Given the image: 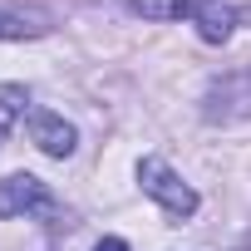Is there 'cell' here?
I'll return each mask as SVG.
<instances>
[{"label": "cell", "mask_w": 251, "mask_h": 251, "mask_svg": "<svg viewBox=\"0 0 251 251\" xmlns=\"http://www.w3.org/2000/svg\"><path fill=\"white\" fill-rule=\"evenodd\" d=\"M94 251H128V241H118V236H103Z\"/></svg>", "instance_id": "cell-9"}, {"label": "cell", "mask_w": 251, "mask_h": 251, "mask_svg": "<svg viewBox=\"0 0 251 251\" xmlns=\"http://www.w3.org/2000/svg\"><path fill=\"white\" fill-rule=\"evenodd\" d=\"M123 5L143 20H197L212 0H123Z\"/></svg>", "instance_id": "cell-5"}, {"label": "cell", "mask_w": 251, "mask_h": 251, "mask_svg": "<svg viewBox=\"0 0 251 251\" xmlns=\"http://www.w3.org/2000/svg\"><path fill=\"white\" fill-rule=\"evenodd\" d=\"M45 15H20V10H0V40H35L45 35Z\"/></svg>", "instance_id": "cell-8"}, {"label": "cell", "mask_w": 251, "mask_h": 251, "mask_svg": "<svg viewBox=\"0 0 251 251\" xmlns=\"http://www.w3.org/2000/svg\"><path fill=\"white\" fill-rule=\"evenodd\" d=\"M25 123H30L35 148H40V153H50V158H69V153L79 148L74 123H64V118H59V113H50V108H30V113H25Z\"/></svg>", "instance_id": "cell-4"}, {"label": "cell", "mask_w": 251, "mask_h": 251, "mask_svg": "<svg viewBox=\"0 0 251 251\" xmlns=\"http://www.w3.org/2000/svg\"><path fill=\"white\" fill-rule=\"evenodd\" d=\"M30 113V94H25V84H0V143L10 138V128Z\"/></svg>", "instance_id": "cell-6"}, {"label": "cell", "mask_w": 251, "mask_h": 251, "mask_svg": "<svg viewBox=\"0 0 251 251\" xmlns=\"http://www.w3.org/2000/svg\"><path fill=\"white\" fill-rule=\"evenodd\" d=\"M231 30H236V15H231L226 5H217V0L197 15V35H202L207 45H226V40H231Z\"/></svg>", "instance_id": "cell-7"}, {"label": "cell", "mask_w": 251, "mask_h": 251, "mask_svg": "<svg viewBox=\"0 0 251 251\" xmlns=\"http://www.w3.org/2000/svg\"><path fill=\"white\" fill-rule=\"evenodd\" d=\"M54 212H59V202L40 177H30V173L0 177V217L15 222V217H54Z\"/></svg>", "instance_id": "cell-2"}, {"label": "cell", "mask_w": 251, "mask_h": 251, "mask_svg": "<svg viewBox=\"0 0 251 251\" xmlns=\"http://www.w3.org/2000/svg\"><path fill=\"white\" fill-rule=\"evenodd\" d=\"M138 187H143L168 217H192V212H197V192H192L163 158H143V163H138Z\"/></svg>", "instance_id": "cell-1"}, {"label": "cell", "mask_w": 251, "mask_h": 251, "mask_svg": "<svg viewBox=\"0 0 251 251\" xmlns=\"http://www.w3.org/2000/svg\"><path fill=\"white\" fill-rule=\"evenodd\" d=\"M202 113L212 123H236V118H251V69H236V74H222L207 84L202 94Z\"/></svg>", "instance_id": "cell-3"}]
</instances>
